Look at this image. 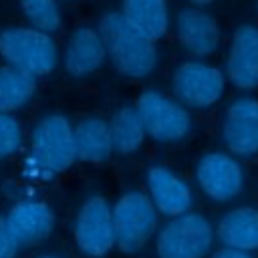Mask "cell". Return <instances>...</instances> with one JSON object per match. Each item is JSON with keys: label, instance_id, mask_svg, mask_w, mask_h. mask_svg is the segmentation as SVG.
Listing matches in <instances>:
<instances>
[{"label": "cell", "instance_id": "cell-2", "mask_svg": "<svg viewBox=\"0 0 258 258\" xmlns=\"http://www.w3.org/2000/svg\"><path fill=\"white\" fill-rule=\"evenodd\" d=\"M75 127L62 115L42 117L30 135V153L26 167L30 175L50 179L56 173L67 171L77 161Z\"/></svg>", "mask_w": 258, "mask_h": 258}, {"label": "cell", "instance_id": "cell-13", "mask_svg": "<svg viewBox=\"0 0 258 258\" xmlns=\"http://www.w3.org/2000/svg\"><path fill=\"white\" fill-rule=\"evenodd\" d=\"M175 36L194 58H206L220 44V26L204 8L189 6L175 16Z\"/></svg>", "mask_w": 258, "mask_h": 258}, {"label": "cell", "instance_id": "cell-5", "mask_svg": "<svg viewBox=\"0 0 258 258\" xmlns=\"http://www.w3.org/2000/svg\"><path fill=\"white\" fill-rule=\"evenodd\" d=\"M135 109L147 135L157 143L183 141L191 131V115L175 97L159 91H143L135 101Z\"/></svg>", "mask_w": 258, "mask_h": 258}, {"label": "cell", "instance_id": "cell-19", "mask_svg": "<svg viewBox=\"0 0 258 258\" xmlns=\"http://www.w3.org/2000/svg\"><path fill=\"white\" fill-rule=\"evenodd\" d=\"M36 91V77L12 67L0 64V113L20 109L30 101Z\"/></svg>", "mask_w": 258, "mask_h": 258}, {"label": "cell", "instance_id": "cell-11", "mask_svg": "<svg viewBox=\"0 0 258 258\" xmlns=\"http://www.w3.org/2000/svg\"><path fill=\"white\" fill-rule=\"evenodd\" d=\"M226 79L240 91L258 89V26L240 24L230 38L226 54Z\"/></svg>", "mask_w": 258, "mask_h": 258}, {"label": "cell", "instance_id": "cell-25", "mask_svg": "<svg viewBox=\"0 0 258 258\" xmlns=\"http://www.w3.org/2000/svg\"><path fill=\"white\" fill-rule=\"evenodd\" d=\"M191 6H198V8H204V6H210L214 0H187Z\"/></svg>", "mask_w": 258, "mask_h": 258}, {"label": "cell", "instance_id": "cell-6", "mask_svg": "<svg viewBox=\"0 0 258 258\" xmlns=\"http://www.w3.org/2000/svg\"><path fill=\"white\" fill-rule=\"evenodd\" d=\"M226 73L202 58L183 60L171 77L173 97L189 109L214 107L226 91Z\"/></svg>", "mask_w": 258, "mask_h": 258}, {"label": "cell", "instance_id": "cell-22", "mask_svg": "<svg viewBox=\"0 0 258 258\" xmlns=\"http://www.w3.org/2000/svg\"><path fill=\"white\" fill-rule=\"evenodd\" d=\"M22 145V129L16 117L0 113V159L14 155Z\"/></svg>", "mask_w": 258, "mask_h": 258}, {"label": "cell", "instance_id": "cell-15", "mask_svg": "<svg viewBox=\"0 0 258 258\" xmlns=\"http://www.w3.org/2000/svg\"><path fill=\"white\" fill-rule=\"evenodd\" d=\"M107 58V48L99 30L81 26L71 34L64 48V69L71 77H89L99 71Z\"/></svg>", "mask_w": 258, "mask_h": 258}, {"label": "cell", "instance_id": "cell-7", "mask_svg": "<svg viewBox=\"0 0 258 258\" xmlns=\"http://www.w3.org/2000/svg\"><path fill=\"white\" fill-rule=\"evenodd\" d=\"M157 208L143 191L123 194L113 208L115 244L123 252H137L157 230Z\"/></svg>", "mask_w": 258, "mask_h": 258}, {"label": "cell", "instance_id": "cell-21", "mask_svg": "<svg viewBox=\"0 0 258 258\" xmlns=\"http://www.w3.org/2000/svg\"><path fill=\"white\" fill-rule=\"evenodd\" d=\"M28 24L40 32H56L60 26V8L56 0H20Z\"/></svg>", "mask_w": 258, "mask_h": 258}, {"label": "cell", "instance_id": "cell-9", "mask_svg": "<svg viewBox=\"0 0 258 258\" xmlns=\"http://www.w3.org/2000/svg\"><path fill=\"white\" fill-rule=\"evenodd\" d=\"M75 242L87 256H105L115 244L113 210L103 196H91L79 210Z\"/></svg>", "mask_w": 258, "mask_h": 258}, {"label": "cell", "instance_id": "cell-20", "mask_svg": "<svg viewBox=\"0 0 258 258\" xmlns=\"http://www.w3.org/2000/svg\"><path fill=\"white\" fill-rule=\"evenodd\" d=\"M111 125V137H113V147L117 153H133L143 145V139L147 135L143 121L137 113L135 107H121L113 119L109 121Z\"/></svg>", "mask_w": 258, "mask_h": 258}, {"label": "cell", "instance_id": "cell-17", "mask_svg": "<svg viewBox=\"0 0 258 258\" xmlns=\"http://www.w3.org/2000/svg\"><path fill=\"white\" fill-rule=\"evenodd\" d=\"M75 145L77 157L85 163L101 165L109 161L113 147L111 125L101 117H87L75 125Z\"/></svg>", "mask_w": 258, "mask_h": 258}, {"label": "cell", "instance_id": "cell-3", "mask_svg": "<svg viewBox=\"0 0 258 258\" xmlns=\"http://www.w3.org/2000/svg\"><path fill=\"white\" fill-rule=\"evenodd\" d=\"M0 56L6 64L18 67L34 77H44L54 71L58 50L50 34L32 26H12L0 32Z\"/></svg>", "mask_w": 258, "mask_h": 258}, {"label": "cell", "instance_id": "cell-16", "mask_svg": "<svg viewBox=\"0 0 258 258\" xmlns=\"http://www.w3.org/2000/svg\"><path fill=\"white\" fill-rule=\"evenodd\" d=\"M218 240L236 250H258V210L252 206H238L228 210L216 228Z\"/></svg>", "mask_w": 258, "mask_h": 258}, {"label": "cell", "instance_id": "cell-24", "mask_svg": "<svg viewBox=\"0 0 258 258\" xmlns=\"http://www.w3.org/2000/svg\"><path fill=\"white\" fill-rule=\"evenodd\" d=\"M212 258H254L252 252H244V250H236V248H228L222 246L220 250H216L212 254Z\"/></svg>", "mask_w": 258, "mask_h": 258}, {"label": "cell", "instance_id": "cell-8", "mask_svg": "<svg viewBox=\"0 0 258 258\" xmlns=\"http://www.w3.org/2000/svg\"><path fill=\"white\" fill-rule=\"evenodd\" d=\"M196 181L206 198L226 204L242 191L244 167L230 151H210L196 163Z\"/></svg>", "mask_w": 258, "mask_h": 258}, {"label": "cell", "instance_id": "cell-12", "mask_svg": "<svg viewBox=\"0 0 258 258\" xmlns=\"http://www.w3.org/2000/svg\"><path fill=\"white\" fill-rule=\"evenodd\" d=\"M145 183H147V196L151 198L159 214L167 218H175L189 212L194 204L191 187L173 169L165 165H153L147 169Z\"/></svg>", "mask_w": 258, "mask_h": 258}, {"label": "cell", "instance_id": "cell-14", "mask_svg": "<svg viewBox=\"0 0 258 258\" xmlns=\"http://www.w3.org/2000/svg\"><path fill=\"white\" fill-rule=\"evenodd\" d=\"M4 218L18 248L42 242L54 228L52 210L44 202L36 200H24L14 204Z\"/></svg>", "mask_w": 258, "mask_h": 258}, {"label": "cell", "instance_id": "cell-23", "mask_svg": "<svg viewBox=\"0 0 258 258\" xmlns=\"http://www.w3.org/2000/svg\"><path fill=\"white\" fill-rule=\"evenodd\" d=\"M18 250V244L14 242L8 226H6V218L0 216V258H14Z\"/></svg>", "mask_w": 258, "mask_h": 258}, {"label": "cell", "instance_id": "cell-27", "mask_svg": "<svg viewBox=\"0 0 258 258\" xmlns=\"http://www.w3.org/2000/svg\"><path fill=\"white\" fill-rule=\"evenodd\" d=\"M256 8H258V0H256Z\"/></svg>", "mask_w": 258, "mask_h": 258}, {"label": "cell", "instance_id": "cell-1", "mask_svg": "<svg viewBox=\"0 0 258 258\" xmlns=\"http://www.w3.org/2000/svg\"><path fill=\"white\" fill-rule=\"evenodd\" d=\"M103 36L107 56L113 67L129 79H145L157 67L155 40L137 30L123 12H107L97 28Z\"/></svg>", "mask_w": 258, "mask_h": 258}, {"label": "cell", "instance_id": "cell-4", "mask_svg": "<svg viewBox=\"0 0 258 258\" xmlns=\"http://www.w3.org/2000/svg\"><path fill=\"white\" fill-rule=\"evenodd\" d=\"M216 230L210 220L198 212H185L171 218L155 238L159 258H204L214 244Z\"/></svg>", "mask_w": 258, "mask_h": 258}, {"label": "cell", "instance_id": "cell-10", "mask_svg": "<svg viewBox=\"0 0 258 258\" xmlns=\"http://www.w3.org/2000/svg\"><path fill=\"white\" fill-rule=\"evenodd\" d=\"M222 141L236 157L258 155V99L240 95L228 103L222 119Z\"/></svg>", "mask_w": 258, "mask_h": 258}, {"label": "cell", "instance_id": "cell-26", "mask_svg": "<svg viewBox=\"0 0 258 258\" xmlns=\"http://www.w3.org/2000/svg\"><path fill=\"white\" fill-rule=\"evenodd\" d=\"M40 258H56V256H40Z\"/></svg>", "mask_w": 258, "mask_h": 258}, {"label": "cell", "instance_id": "cell-18", "mask_svg": "<svg viewBox=\"0 0 258 258\" xmlns=\"http://www.w3.org/2000/svg\"><path fill=\"white\" fill-rule=\"evenodd\" d=\"M123 16L151 40H159L169 30L167 0H123Z\"/></svg>", "mask_w": 258, "mask_h": 258}]
</instances>
